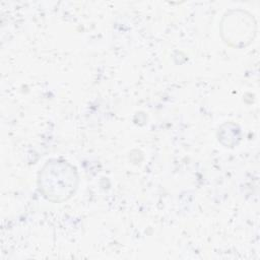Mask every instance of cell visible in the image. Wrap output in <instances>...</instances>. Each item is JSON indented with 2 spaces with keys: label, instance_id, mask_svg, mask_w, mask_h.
Here are the masks:
<instances>
[{
  "label": "cell",
  "instance_id": "obj_1",
  "mask_svg": "<svg viewBox=\"0 0 260 260\" xmlns=\"http://www.w3.org/2000/svg\"><path fill=\"white\" fill-rule=\"evenodd\" d=\"M78 184L75 169L64 160L48 161L39 175V188L50 201L62 202L70 198Z\"/></svg>",
  "mask_w": 260,
  "mask_h": 260
}]
</instances>
